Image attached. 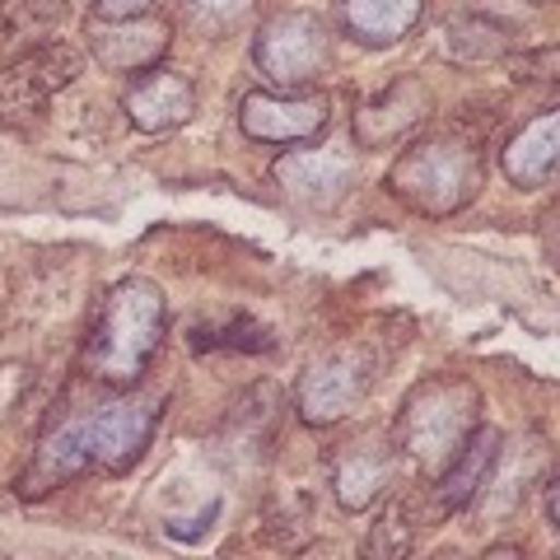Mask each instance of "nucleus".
I'll use <instances>...</instances> for the list:
<instances>
[{
  "label": "nucleus",
  "mask_w": 560,
  "mask_h": 560,
  "mask_svg": "<svg viewBox=\"0 0 560 560\" xmlns=\"http://www.w3.org/2000/svg\"><path fill=\"white\" fill-rule=\"evenodd\" d=\"M164 401L131 393V397H113L103 407H90L70 420H57L38 448H33V463L20 477V495L24 500H43L51 490H61L70 481L90 477V471H127L145 458V448L160 430Z\"/></svg>",
  "instance_id": "1"
},
{
  "label": "nucleus",
  "mask_w": 560,
  "mask_h": 560,
  "mask_svg": "<svg viewBox=\"0 0 560 560\" xmlns=\"http://www.w3.org/2000/svg\"><path fill=\"white\" fill-rule=\"evenodd\" d=\"M164 337H168L164 290L145 276H121L98 304V318L90 327V341H84L80 370H84V378L108 383V388H131L154 364Z\"/></svg>",
  "instance_id": "2"
},
{
  "label": "nucleus",
  "mask_w": 560,
  "mask_h": 560,
  "mask_svg": "<svg viewBox=\"0 0 560 560\" xmlns=\"http://www.w3.org/2000/svg\"><path fill=\"white\" fill-rule=\"evenodd\" d=\"M481 425V388L463 374H434L401 397L393 448L425 471H444Z\"/></svg>",
  "instance_id": "3"
},
{
  "label": "nucleus",
  "mask_w": 560,
  "mask_h": 560,
  "mask_svg": "<svg viewBox=\"0 0 560 560\" xmlns=\"http://www.w3.org/2000/svg\"><path fill=\"white\" fill-rule=\"evenodd\" d=\"M486 183L481 150L471 136L458 131H430L416 145H407L388 168V191L411 206L416 215H458L467 201H477Z\"/></svg>",
  "instance_id": "4"
},
{
  "label": "nucleus",
  "mask_w": 560,
  "mask_h": 560,
  "mask_svg": "<svg viewBox=\"0 0 560 560\" xmlns=\"http://www.w3.org/2000/svg\"><path fill=\"white\" fill-rule=\"evenodd\" d=\"M253 61L280 90H304L327 70L331 61V38L327 24L308 10H280L253 38Z\"/></svg>",
  "instance_id": "5"
},
{
  "label": "nucleus",
  "mask_w": 560,
  "mask_h": 560,
  "mask_svg": "<svg viewBox=\"0 0 560 560\" xmlns=\"http://www.w3.org/2000/svg\"><path fill=\"white\" fill-rule=\"evenodd\" d=\"M84 70V51L70 43H43L0 66V121H20L43 113L66 84Z\"/></svg>",
  "instance_id": "6"
},
{
  "label": "nucleus",
  "mask_w": 560,
  "mask_h": 560,
  "mask_svg": "<svg viewBox=\"0 0 560 560\" xmlns=\"http://www.w3.org/2000/svg\"><path fill=\"white\" fill-rule=\"evenodd\" d=\"M374 388V360L360 346H337L327 350L318 364H308V374L300 383V416L304 425H337L360 407Z\"/></svg>",
  "instance_id": "7"
},
{
  "label": "nucleus",
  "mask_w": 560,
  "mask_h": 560,
  "mask_svg": "<svg viewBox=\"0 0 560 560\" xmlns=\"http://www.w3.org/2000/svg\"><path fill=\"white\" fill-rule=\"evenodd\" d=\"M331 121L327 94H294V90H253L238 98V127L261 145H304L318 140Z\"/></svg>",
  "instance_id": "8"
},
{
  "label": "nucleus",
  "mask_w": 560,
  "mask_h": 560,
  "mask_svg": "<svg viewBox=\"0 0 560 560\" xmlns=\"http://www.w3.org/2000/svg\"><path fill=\"white\" fill-rule=\"evenodd\" d=\"M276 187L285 191L294 206L304 210H331L346 201V191L355 187V154L346 145H304L285 150L271 168Z\"/></svg>",
  "instance_id": "9"
},
{
  "label": "nucleus",
  "mask_w": 560,
  "mask_h": 560,
  "mask_svg": "<svg viewBox=\"0 0 560 560\" xmlns=\"http://www.w3.org/2000/svg\"><path fill=\"white\" fill-rule=\"evenodd\" d=\"M500 444H504V434L495 425H477L467 434V444L458 448V458H453L444 471H434V486L425 490V510L434 523L467 510V504L490 486V467L500 463Z\"/></svg>",
  "instance_id": "10"
},
{
  "label": "nucleus",
  "mask_w": 560,
  "mask_h": 560,
  "mask_svg": "<svg viewBox=\"0 0 560 560\" xmlns=\"http://www.w3.org/2000/svg\"><path fill=\"white\" fill-rule=\"evenodd\" d=\"M121 108H127L131 127L145 131V136L178 131L183 121H191V113H197V84H191L187 75H178V70H168V66H150L131 80Z\"/></svg>",
  "instance_id": "11"
},
{
  "label": "nucleus",
  "mask_w": 560,
  "mask_h": 560,
  "mask_svg": "<svg viewBox=\"0 0 560 560\" xmlns=\"http://www.w3.org/2000/svg\"><path fill=\"white\" fill-rule=\"evenodd\" d=\"M173 43V28L154 14H140V20H98L90 33V51L103 70H117V75H140V70L160 66L164 51Z\"/></svg>",
  "instance_id": "12"
},
{
  "label": "nucleus",
  "mask_w": 560,
  "mask_h": 560,
  "mask_svg": "<svg viewBox=\"0 0 560 560\" xmlns=\"http://www.w3.org/2000/svg\"><path fill=\"white\" fill-rule=\"evenodd\" d=\"M393 463H397L393 434H388V444H378V440L346 444L337 453V463H331V495H337L341 510H350V514L370 510L393 481Z\"/></svg>",
  "instance_id": "13"
},
{
  "label": "nucleus",
  "mask_w": 560,
  "mask_h": 560,
  "mask_svg": "<svg viewBox=\"0 0 560 560\" xmlns=\"http://www.w3.org/2000/svg\"><path fill=\"white\" fill-rule=\"evenodd\" d=\"M430 113V90L420 84L416 75L388 84L383 94H374L364 108L355 113V145L360 150H383L393 145V140H401L420 117Z\"/></svg>",
  "instance_id": "14"
},
{
  "label": "nucleus",
  "mask_w": 560,
  "mask_h": 560,
  "mask_svg": "<svg viewBox=\"0 0 560 560\" xmlns=\"http://www.w3.org/2000/svg\"><path fill=\"white\" fill-rule=\"evenodd\" d=\"M500 168H504V178H510L514 187H523V191L551 183L560 173V108L523 121V127L504 140Z\"/></svg>",
  "instance_id": "15"
},
{
  "label": "nucleus",
  "mask_w": 560,
  "mask_h": 560,
  "mask_svg": "<svg viewBox=\"0 0 560 560\" xmlns=\"http://www.w3.org/2000/svg\"><path fill=\"white\" fill-rule=\"evenodd\" d=\"M425 0H341V24L364 47H393L420 24Z\"/></svg>",
  "instance_id": "16"
},
{
  "label": "nucleus",
  "mask_w": 560,
  "mask_h": 560,
  "mask_svg": "<svg viewBox=\"0 0 560 560\" xmlns=\"http://www.w3.org/2000/svg\"><path fill=\"white\" fill-rule=\"evenodd\" d=\"M504 51H510V33L495 20L467 14V20L444 24V57H453V61H495Z\"/></svg>",
  "instance_id": "17"
},
{
  "label": "nucleus",
  "mask_w": 560,
  "mask_h": 560,
  "mask_svg": "<svg viewBox=\"0 0 560 560\" xmlns=\"http://www.w3.org/2000/svg\"><path fill=\"white\" fill-rule=\"evenodd\" d=\"M191 350H206V355H220V350H243V355H267L276 350L271 327H261L257 318H230V323H201L191 331Z\"/></svg>",
  "instance_id": "18"
},
{
  "label": "nucleus",
  "mask_w": 560,
  "mask_h": 560,
  "mask_svg": "<svg viewBox=\"0 0 560 560\" xmlns=\"http://www.w3.org/2000/svg\"><path fill=\"white\" fill-rule=\"evenodd\" d=\"M191 20H197L201 33H234L243 24V14L253 10V0H187Z\"/></svg>",
  "instance_id": "19"
},
{
  "label": "nucleus",
  "mask_w": 560,
  "mask_h": 560,
  "mask_svg": "<svg viewBox=\"0 0 560 560\" xmlns=\"http://www.w3.org/2000/svg\"><path fill=\"white\" fill-rule=\"evenodd\" d=\"M510 75L523 80V84H560V43H547V47H533V51L510 57Z\"/></svg>",
  "instance_id": "20"
},
{
  "label": "nucleus",
  "mask_w": 560,
  "mask_h": 560,
  "mask_svg": "<svg viewBox=\"0 0 560 560\" xmlns=\"http://www.w3.org/2000/svg\"><path fill=\"white\" fill-rule=\"evenodd\" d=\"M160 0H94V20H140V14H154Z\"/></svg>",
  "instance_id": "21"
},
{
  "label": "nucleus",
  "mask_w": 560,
  "mask_h": 560,
  "mask_svg": "<svg viewBox=\"0 0 560 560\" xmlns=\"http://www.w3.org/2000/svg\"><path fill=\"white\" fill-rule=\"evenodd\" d=\"M547 514H551V523L560 528V477H556V486H551V495H547Z\"/></svg>",
  "instance_id": "22"
}]
</instances>
